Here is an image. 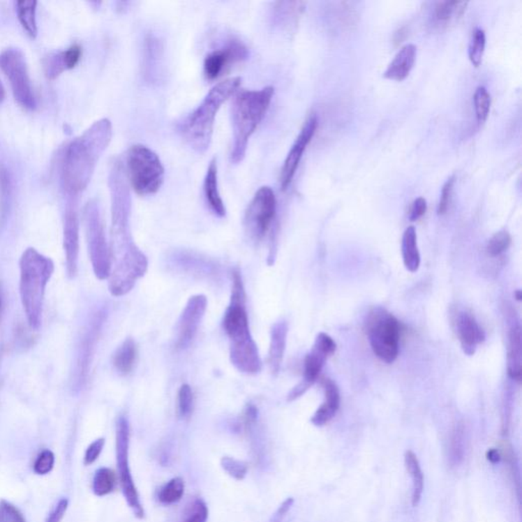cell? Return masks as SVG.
<instances>
[{
	"instance_id": "obj_32",
	"label": "cell",
	"mask_w": 522,
	"mask_h": 522,
	"mask_svg": "<svg viewBox=\"0 0 522 522\" xmlns=\"http://www.w3.org/2000/svg\"><path fill=\"white\" fill-rule=\"evenodd\" d=\"M322 388L325 391V402L320 406L331 417H335L340 407V391L335 382L331 379H322Z\"/></svg>"
},
{
	"instance_id": "obj_33",
	"label": "cell",
	"mask_w": 522,
	"mask_h": 522,
	"mask_svg": "<svg viewBox=\"0 0 522 522\" xmlns=\"http://www.w3.org/2000/svg\"><path fill=\"white\" fill-rule=\"evenodd\" d=\"M10 193H12V185H10V174L3 165H0V225L6 222V216H8Z\"/></svg>"
},
{
	"instance_id": "obj_51",
	"label": "cell",
	"mask_w": 522,
	"mask_h": 522,
	"mask_svg": "<svg viewBox=\"0 0 522 522\" xmlns=\"http://www.w3.org/2000/svg\"><path fill=\"white\" fill-rule=\"evenodd\" d=\"M405 34H406V32H405L404 28L400 29L399 31H397L395 34L396 43H400V42L403 41Z\"/></svg>"
},
{
	"instance_id": "obj_35",
	"label": "cell",
	"mask_w": 522,
	"mask_h": 522,
	"mask_svg": "<svg viewBox=\"0 0 522 522\" xmlns=\"http://www.w3.org/2000/svg\"><path fill=\"white\" fill-rule=\"evenodd\" d=\"M42 63H43L44 73L50 80L57 79L59 75L68 70L64 52L50 53L47 57H44Z\"/></svg>"
},
{
	"instance_id": "obj_11",
	"label": "cell",
	"mask_w": 522,
	"mask_h": 522,
	"mask_svg": "<svg viewBox=\"0 0 522 522\" xmlns=\"http://www.w3.org/2000/svg\"><path fill=\"white\" fill-rule=\"evenodd\" d=\"M0 70L12 86L17 105L27 110L36 108V97L29 76L25 55L17 48H8L0 53Z\"/></svg>"
},
{
	"instance_id": "obj_20",
	"label": "cell",
	"mask_w": 522,
	"mask_h": 522,
	"mask_svg": "<svg viewBox=\"0 0 522 522\" xmlns=\"http://www.w3.org/2000/svg\"><path fill=\"white\" fill-rule=\"evenodd\" d=\"M417 53V48L415 44L404 45L385 70V78L393 81H403L406 79L415 66Z\"/></svg>"
},
{
	"instance_id": "obj_5",
	"label": "cell",
	"mask_w": 522,
	"mask_h": 522,
	"mask_svg": "<svg viewBox=\"0 0 522 522\" xmlns=\"http://www.w3.org/2000/svg\"><path fill=\"white\" fill-rule=\"evenodd\" d=\"M274 94L271 86L260 90H244L236 93L231 107V163L238 165L244 159L248 142L267 114Z\"/></svg>"
},
{
	"instance_id": "obj_15",
	"label": "cell",
	"mask_w": 522,
	"mask_h": 522,
	"mask_svg": "<svg viewBox=\"0 0 522 522\" xmlns=\"http://www.w3.org/2000/svg\"><path fill=\"white\" fill-rule=\"evenodd\" d=\"M207 308V298L204 295L192 296L188 300L178 324L177 348L184 350L193 342L201 320Z\"/></svg>"
},
{
	"instance_id": "obj_44",
	"label": "cell",
	"mask_w": 522,
	"mask_h": 522,
	"mask_svg": "<svg viewBox=\"0 0 522 522\" xmlns=\"http://www.w3.org/2000/svg\"><path fill=\"white\" fill-rule=\"evenodd\" d=\"M455 184V176L451 177L444 184L442 189L441 198H440L439 207H438V214L443 216L448 210L449 203H450L451 195H452L453 187Z\"/></svg>"
},
{
	"instance_id": "obj_53",
	"label": "cell",
	"mask_w": 522,
	"mask_h": 522,
	"mask_svg": "<svg viewBox=\"0 0 522 522\" xmlns=\"http://www.w3.org/2000/svg\"><path fill=\"white\" fill-rule=\"evenodd\" d=\"M515 297H516V299L519 301H521L522 299V294L521 290H517L516 292H515Z\"/></svg>"
},
{
	"instance_id": "obj_54",
	"label": "cell",
	"mask_w": 522,
	"mask_h": 522,
	"mask_svg": "<svg viewBox=\"0 0 522 522\" xmlns=\"http://www.w3.org/2000/svg\"><path fill=\"white\" fill-rule=\"evenodd\" d=\"M1 308H2V293H1V288H0V313H1Z\"/></svg>"
},
{
	"instance_id": "obj_41",
	"label": "cell",
	"mask_w": 522,
	"mask_h": 522,
	"mask_svg": "<svg viewBox=\"0 0 522 522\" xmlns=\"http://www.w3.org/2000/svg\"><path fill=\"white\" fill-rule=\"evenodd\" d=\"M55 456L52 451L45 449L41 451L35 460L33 470L36 475H48L53 470L54 466Z\"/></svg>"
},
{
	"instance_id": "obj_7",
	"label": "cell",
	"mask_w": 522,
	"mask_h": 522,
	"mask_svg": "<svg viewBox=\"0 0 522 522\" xmlns=\"http://www.w3.org/2000/svg\"><path fill=\"white\" fill-rule=\"evenodd\" d=\"M126 177L129 186L140 196L157 193L165 181V167L154 150L134 145L126 156Z\"/></svg>"
},
{
	"instance_id": "obj_48",
	"label": "cell",
	"mask_w": 522,
	"mask_h": 522,
	"mask_svg": "<svg viewBox=\"0 0 522 522\" xmlns=\"http://www.w3.org/2000/svg\"><path fill=\"white\" fill-rule=\"evenodd\" d=\"M426 209H428V204H426V200L424 197H418V198L415 199L413 201L412 207H411L410 218H409L411 222L419 220L426 214Z\"/></svg>"
},
{
	"instance_id": "obj_36",
	"label": "cell",
	"mask_w": 522,
	"mask_h": 522,
	"mask_svg": "<svg viewBox=\"0 0 522 522\" xmlns=\"http://www.w3.org/2000/svg\"><path fill=\"white\" fill-rule=\"evenodd\" d=\"M209 507L200 498H197L186 507L181 522H207Z\"/></svg>"
},
{
	"instance_id": "obj_30",
	"label": "cell",
	"mask_w": 522,
	"mask_h": 522,
	"mask_svg": "<svg viewBox=\"0 0 522 522\" xmlns=\"http://www.w3.org/2000/svg\"><path fill=\"white\" fill-rule=\"evenodd\" d=\"M116 486V475L107 468H101L95 471L93 477L92 490L97 497L110 494Z\"/></svg>"
},
{
	"instance_id": "obj_2",
	"label": "cell",
	"mask_w": 522,
	"mask_h": 522,
	"mask_svg": "<svg viewBox=\"0 0 522 522\" xmlns=\"http://www.w3.org/2000/svg\"><path fill=\"white\" fill-rule=\"evenodd\" d=\"M112 137V121L101 119L70 143L66 150L61 172L66 193L78 195L87 188Z\"/></svg>"
},
{
	"instance_id": "obj_22",
	"label": "cell",
	"mask_w": 522,
	"mask_h": 522,
	"mask_svg": "<svg viewBox=\"0 0 522 522\" xmlns=\"http://www.w3.org/2000/svg\"><path fill=\"white\" fill-rule=\"evenodd\" d=\"M204 195L209 203L210 209L212 210L216 216L218 218L225 216V207L223 203L222 196H221L220 189H218V163L216 158L212 159L207 167V174L204 178Z\"/></svg>"
},
{
	"instance_id": "obj_6",
	"label": "cell",
	"mask_w": 522,
	"mask_h": 522,
	"mask_svg": "<svg viewBox=\"0 0 522 522\" xmlns=\"http://www.w3.org/2000/svg\"><path fill=\"white\" fill-rule=\"evenodd\" d=\"M54 263L35 248H28L20 260V295L29 327L38 331L42 324L46 286Z\"/></svg>"
},
{
	"instance_id": "obj_10",
	"label": "cell",
	"mask_w": 522,
	"mask_h": 522,
	"mask_svg": "<svg viewBox=\"0 0 522 522\" xmlns=\"http://www.w3.org/2000/svg\"><path fill=\"white\" fill-rule=\"evenodd\" d=\"M130 424L126 417H119L116 428V456L117 466L121 483V492L128 506L132 509L135 516L139 519L145 517V510L141 503L140 495L137 490L132 471L130 468Z\"/></svg>"
},
{
	"instance_id": "obj_16",
	"label": "cell",
	"mask_w": 522,
	"mask_h": 522,
	"mask_svg": "<svg viewBox=\"0 0 522 522\" xmlns=\"http://www.w3.org/2000/svg\"><path fill=\"white\" fill-rule=\"evenodd\" d=\"M64 249L66 273L68 278H75L78 273L80 223L78 214L74 205H70L66 209L64 220Z\"/></svg>"
},
{
	"instance_id": "obj_4",
	"label": "cell",
	"mask_w": 522,
	"mask_h": 522,
	"mask_svg": "<svg viewBox=\"0 0 522 522\" xmlns=\"http://www.w3.org/2000/svg\"><path fill=\"white\" fill-rule=\"evenodd\" d=\"M241 81L240 77H233L214 85L200 105L181 123L179 132L194 151L204 154L209 150L216 114L223 103L238 91Z\"/></svg>"
},
{
	"instance_id": "obj_17",
	"label": "cell",
	"mask_w": 522,
	"mask_h": 522,
	"mask_svg": "<svg viewBox=\"0 0 522 522\" xmlns=\"http://www.w3.org/2000/svg\"><path fill=\"white\" fill-rule=\"evenodd\" d=\"M248 52L246 47L238 41H232L220 50H214L205 57L203 70L207 80L218 79L228 66L246 59Z\"/></svg>"
},
{
	"instance_id": "obj_31",
	"label": "cell",
	"mask_w": 522,
	"mask_h": 522,
	"mask_svg": "<svg viewBox=\"0 0 522 522\" xmlns=\"http://www.w3.org/2000/svg\"><path fill=\"white\" fill-rule=\"evenodd\" d=\"M185 492V483L182 477H174L167 482L158 492V501L163 505L178 503Z\"/></svg>"
},
{
	"instance_id": "obj_3",
	"label": "cell",
	"mask_w": 522,
	"mask_h": 522,
	"mask_svg": "<svg viewBox=\"0 0 522 522\" xmlns=\"http://www.w3.org/2000/svg\"><path fill=\"white\" fill-rule=\"evenodd\" d=\"M223 329L230 339V357L232 364L242 373H260L262 364L258 345L252 339L249 320L245 309V291L242 276L238 271L233 273L231 304L223 318Z\"/></svg>"
},
{
	"instance_id": "obj_21",
	"label": "cell",
	"mask_w": 522,
	"mask_h": 522,
	"mask_svg": "<svg viewBox=\"0 0 522 522\" xmlns=\"http://www.w3.org/2000/svg\"><path fill=\"white\" fill-rule=\"evenodd\" d=\"M288 324L285 320L276 322L271 327V344H269V371L276 375L282 366L283 358L286 350Z\"/></svg>"
},
{
	"instance_id": "obj_19",
	"label": "cell",
	"mask_w": 522,
	"mask_h": 522,
	"mask_svg": "<svg viewBox=\"0 0 522 522\" xmlns=\"http://www.w3.org/2000/svg\"><path fill=\"white\" fill-rule=\"evenodd\" d=\"M457 331L462 349L468 355H473L477 344L483 343L486 339V334L483 329L477 325L470 314L466 313L460 314L458 318Z\"/></svg>"
},
{
	"instance_id": "obj_23",
	"label": "cell",
	"mask_w": 522,
	"mask_h": 522,
	"mask_svg": "<svg viewBox=\"0 0 522 522\" xmlns=\"http://www.w3.org/2000/svg\"><path fill=\"white\" fill-rule=\"evenodd\" d=\"M521 329L513 325L509 331L508 346V375L511 379L521 382L522 373Z\"/></svg>"
},
{
	"instance_id": "obj_1",
	"label": "cell",
	"mask_w": 522,
	"mask_h": 522,
	"mask_svg": "<svg viewBox=\"0 0 522 522\" xmlns=\"http://www.w3.org/2000/svg\"><path fill=\"white\" fill-rule=\"evenodd\" d=\"M112 197V229H110V256L112 271L110 291L116 297L129 293L139 278L147 271L145 254L135 244L130 228V186L123 163L117 161L110 172Z\"/></svg>"
},
{
	"instance_id": "obj_42",
	"label": "cell",
	"mask_w": 522,
	"mask_h": 522,
	"mask_svg": "<svg viewBox=\"0 0 522 522\" xmlns=\"http://www.w3.org/2000/svg\"><path fill=\"white\" fill-rule=\"evenodd\" d=\"M193 410V392L189 385H183L179 391V413L183 418L189 417Z\"/></svg>"
},
{
	"instance_id": "obj_39",
	"label": "cell",
	"mask_w": 522,
	"mask_h": 522,
	"mask_svg": "<svg viewBox=\"0 0 522 522\" xmlns=\"http://www.w3.org/2000/svg\"><path fill=\"white\" fill-rule=\"evenodd\" d=\"M223 470L236 481H242L248 472V465L242 460L234 457L225 456L221 460Z\"/></svg>"
},
{
	"instance_id": "obj_50",
	"label": "cell",
	"mask_w": 522,
	"mask_h": 522,
	"mask_svg": "<svg viewBox=\"0 0 522 522\" xmlns=\"http://www.w3.org/2000/svg\"><path fill=\"white\" fill-rule=\"evenodd\" d=\"M486 459L493 464L499 463L500 460H501L502 458L501 454H500V452L497 449H490V450L486 452Z\"/></svg>"
},
{
	"instance_id": "obj_49",
	"label": "cell",
	"mask_w": 522,
	"mask_h": 522,
	"mask_svg": "<svg viewBox=\"0 0 522 522\" xmlns=\"http://www.w3.org/2000/svg\"><path fill=\"white\" fill-rule=\"evenodd\" d=\"M293 504V498H288L287 500H285V501L283 502L282 505H281L280 507H278V509L276 510V512L274 513L273 519H271V522H282L284 521L285 516H286L288 512L291 509Z\"/></svg>"
},
{
	"instance_id": "obj_26",
	"label": "cell",
	"mask_w": 522,
	"mask_h": 522,
	"mask_svg": "<svg viewBox=\"0 0 522 522\" xmlns=\"http://www.w3.org/2000/svg\"><path fill=\"white\" fill-rule=\"evenodd\" d=\"M137 354H138V350H137L136 343L134 342V340L130 339V338L126 340L119 347L118 350L114 353V359H112L117 371L121 375L130 373L135 366V362H136Z\"/></svg>"
},
{
	"instance_id": "obj_38",
	"label": "cell",
	"mask_w": 522,
	"mask_h": 522,
	"mask_svg": "<svg viewBox=\"0 0 522 522\" xmlns=\"http://www.w3.org/2000/svg\"><path fill=\"white\" fill-rule=\"evenodd\" d=\"M473 103H475V114H477V121L483 124L488 119L490 114L491 108V95L488 90L483 86L477 88L473 96Z\"/></svg>"
},
{
	"instance_id": "obj_24",
	"label": "cell",
	"mask_w": 522,
	"mask_h": 522,
	"mask_svg": "<svg viewBox=\"0 0 522 522\" xmlns=\"http://www.w3.org/2000/svg\"><path fill=\"white\" fill-rule=\"evenodd\" d=\"M402 254L407 271L417 273L420 265V254L417 247V231L412 225L405 230L402 238Z\"/></svg>"
},
{
	"instance_id": "obj_14",
	"label": "cell",
	"mask_w": 522,
	"mask_h": 522,
	"mask_svg": "<svg viewBox=\"0 0 522 522\" xmlns=\"http://www.w3.org/2000/svg\"><path fill=\"white\" fill-rule=\"evenodd\" d=\"M318 119L315 114H311L307 121H305L302 130H300L299 135L296 138L295 142L292 145L289 154L285 159L284 165L280 174L281 188L283 191H286L289 186L291 185L295 176L296 170L299 167L301 158L303 154L306 150L307 146L313 140L316 129H318Z\"/></svg>"
},
{
	"instance_id": "obj_25",
	"label": "cell",
	"mask_w": 522,
	"mask_h": 522,
	"mask_svg": "<svg viewBox=\"0 0 522 522\" xmlns=\"http://www.w3.org/2000/svg\"><path fill=\"white\" fill-rule=\"evenodd\" d=\"M405 468L412 479V502L413 507H417L422 501V493H424V477L420 468L417 455L412 451L408 450L404 455Z\"/></svg>"
},
{
	"instance_id": "obj_46",
	"label": "cell",
	"mask_w": 522,
	"mask_h": 522,
	"mask_svg": "<svg viewBox=\"0 0 522 522\" xmlns=\"http://www.w3.org/2000/svg\"><path fill=\"white\" fill-rule=\"evenodd\" d=\"M82 47L79 44H74V45L68 47V50L64 52V57H65L66 66L68 70H72L75 66L78 65L80 59L82 57Z\"/></svg>"
},
{
	"instance_id": "obj_45",
	"label": "cell",
	"mask_w": 522,
	"mask_h": 522,
	"mask_svg": "<svg viewBox=\"0 0 522 522\" xmlns=\"http://www.w3.org/2000/svg\"><path fill=\"white\" fill-rule=\"evenodd\" d=\"M105 438H99V439L92 442L88 446L87 450H86L85 456H84V464L85 465H91V464L94 463L98 459V457L100 456L101 452H103V448H105Z\"/></svg>"
},
{
	"instance_id": "obj_47",
	"label": "cell",
	"mask_w": 522,
	"mask_h": 522,
	"mask_svg": "<svg viewBox=\"0 0 522 522\" xmlns=\"http://www.w3.org/2000/svg\"><path fill=\"white\" fill-rule=\"evenodd\" d=\"M68 507V499L64 498V499L59 500V501L57 502V505H55V507L53 508V510L52 511V513H50V516H48L46 522H61L64 517H65Z\"/></svg>"
},
{
	"instance_id": "obj_40",
	"label": "cell",
	"mask_w": 522,
	"mask_h": 522,
	"mask_svg": "<svg viewBox=\"0 0 522 522\" xmlns=\"http://www.w3.org/2000/svg\"><path fill=\"white\" fill-rule=\"evenodd\" d=\"M510 244V234L507 231H500L490 239L486 249L491 255L497 256L509 248Z\"/></svg>"
},
{
	"instance_id": "obj_43",
	"label": "cell",
	"mask_w": 522,
	"mask_h": 522,
	"mask_svg": "<svg viewBox=\"0 0 522 522\" xmlns=\"http://www.w3.org/2000/svg\"><path fill=\"white\" fill-rule=\"evenodd\" d=\"M0 522H26L21 511L6 500H0Z\"/></svg>"
},
{
	"instance_id": "obj_13",
	"label": "cell",
	"mask_w": 522,
	"mask_h": 522,
	"mask_svg": "<svg viewBox=\"0 0 522 522\" xmlns=\"http://www.w3.org/2000/svg\"><path fill=\"white\" fill-rule=\"evenodd\" d=\"M105 314L103 309L93 313L91 320L88 322L82 335V339L80 341L78 353H77L76 371H75V378H76L75 385L79 388L83 386L87 379L89 367L91 366L93 353H94L95 346H96L101 327L105 320Z\"/></svg>"
},
{
	"instance_id": "obj_34",
	"label": "cell",
	"mask_w": 522,
	"mask_h": 522,
	"mask_svg": "<svg viewBox=\"0 0 522 522\" xmlns=\"http://www.w3.org/2000/svg\"><path fill=\"white\" fill-rule=\"evenodd\" d=\"M468 2L439 1L435 6V17L438 22H448L453 15H461L465 12Z\"/></svg>"
},
{
	"instance_id": "obj_29",
	"label": "cell",
	"mask_w": 522,
	"mask_h": 522,
	"mask_svg": "<svg viewBox=\"0 0 522 522\" xmlns=\"http://www.w3.org/2000/svg\"><path fill=\"white\" fill-rule=\"evenodd\" d=\"M301 2H276L274 8V23L280 28H288V23H291L301 12Z\"/></svg>"
},
{
	"instance_id": "obj_27",
	"label": "cell",
	"mask_w": 522,
	"mask_h": 522,
	"mask_svg": "<svg viewBox=\"0 0 522 522\" xmlns=\"http://www.w3.org/2000/svg\"><path fill=\"white\" fill-rule=\"evenodd\" d=\"M36 6L37 1H35V0H20V1L15 2L20 23L32 38H35L37 36V33H38L36 22Z\"/></svg>"
},
{
	"instance_id": "obj_8",
	"label": "cell",
	"mask_w": 522,
	"mask_h": 522,
	"mask_svg": "<svg viewBox=\"0 0 522 522\" xmlns=\"http://www.w3.org/2000/svg\"><path fill=\"white\" fill-rule=\"evenodd\" d=\"M366 326L373 353L386 364L395 361L399 354L401 331L397 318L378 307L369 313Z\"/></svg>"
},
{
	"instance_id": "obj_28",
	"label": "cell",
	"mask_w": 522,
	"mask_h": 522,
	"mask_svg": "<svg viewBox=\"0 0 522 522\" xmlns=\"http://www.w3.org/2000/svg\"><path fill=\"white\" fill-rule=\"evenodd\" d=\"M465 431L459 424L453 431L448 447V463L451 468H457L465 457Z\"/></svg>"
},
{
	"instance_id": "obj_52",
	"label": "cell",
	"mask_w": 522,
	"mask_h": 522,
	"mask_svg": "<svg viewBox=\"0 0 522 522\" xmlns=\"http://www.w3.org/2000/svg\"><path fill=\"white\" fill-rule=\"evenodd\" d=\"M4 98H6V89H4L3 85L0 81V105L3 103Z\"/></svg>"
},
{
	"instance_id": "obj_18",
	"label": "cell",
	"mask_w": 522,
	"mask_h": 522,
	"mask_svg": "<svg viewBox=\"0 0 522 522\" xmlns=\"http://www.w3.org/2000/svg\"><path fill=\"white\" fill-rule=\"evenodd\" d=\"M336 348H337V345L335 341L331 339L329 335L325 333L318 334L313 349L305 357L304 377L302 380L313 386L320 377V371L327 357L335 353Z\"/></svg>"
},
{
	"instance_id": "obj_12",
	"label": "cell",
	"mask_w": 522,
	"mask_h": 522,
	"mask_svg": "<svg viewBox=\"0 0 522 522\" xmlns=\"http://www.w3.org/2000/svg\"><path fill=\"white\" fill-rule=\"evenodd\" d=\"M276 214V198L271 187H261L249 203L245 214L247 234L254 240H261L269 231Z\"/></svg>"
},
{
	"instance_id": "obj_37",
	"label": "cell",
	"mask_w": 522,
	"mask_h": 522,
	"mask_svg": "<svg viewBox=\"0 0 522 522\" xmlns=\"http://www.w3.org/2000/svg\"><path fill=\"white\" fill-rule=\"evenodd\" d=\"M484 47H486V34L482 29H475L471 36L468 57L473 66H479L483 61Z\"/></svg>"
},
{
	"instance_id": "obj_9",
	"label": "cell",
	"mask_w": 522,
	"mask_h": 522,
	"mask_svg": "<svg viewBox=\"0 0 522 522\" xmlns=\"http://www.w3.org/2000/svg\"><path fill=\"white\" fill-rule=\"evenodd\" d=\"M84 225L93 271L98 280H106L112 271V256L100 209L95 200L89 201L84 209Z\"/></svg>"
}]
</instances>
